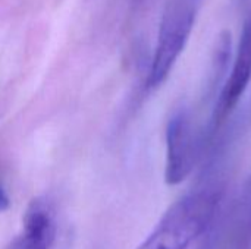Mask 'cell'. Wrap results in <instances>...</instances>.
<instances>
[{
	"label": "cell",
	"instance_id": "obj_1",
	"mask_svg": "<svg viewBox=\"0 0 251 249\" xmlns=\"http://www.w3.org/2000/svg\"><path fill=\"white\" fill-rule=\"evenodd\" d=\"M221 189L197 188L175 201L137 249H191L218 214Z\"/></svg>",
	"mask_w": 251,
	"mask_h": 249
},
{
	"label": "cell",
	"instance_id": "obj_2",
	"mask_svg": "<svg viewBox=\"0 0 251 249\" xmlns=\"http://www.w3.org/2000/svg\"><path fill=\"white\" fill-rule=\"evenodd\" d=\"M203 0H169L159 26L147 87L159 88L184 53Z\"/></svg>",
	"mask_w": 251,
	"mask_h": 249
},
{
	"label": "cell",
	"instance_id": "obj_3",
	"mask_svg": "<svg viewBox=\"0 0 251 249\" xmlns=\"http://www.w3.org/2000/svg\"><path fill=\"white\" fill-rule=\"evenodd\" d=\"M165 139V181L168 185L175 186L190 176L199 156L200 139L193 123V116L185 106L175 109L169 116Z\"/></svg>",
	"mask_w": 251,
	"mask_h": 249
},
{
	"label": "cell",
	"instance_id": "obj_4",
	"mask_svg": "<svg viewBox=\"0 0 251 249\" xmlns=\"http://www.w3.org/2000/svg\"><path fill=\"white\" fill-rule=\"evenodd\" d=\"M251 81V13L244 22L240 43L232 60L228 78L216 97L213 107V128H221L237 109L241 97L247 91Z\"/></svg>",
	"mask_w": 251,
	"mask_h": 249
},
{
	"label": "cell",
	"instance_id": "obj_5",
	"mask_svg": "<svg viewBox=\"0 0 251 249\" xmlns=\"http://www.w3.org/2000/svg\"><path fill=\"white\" fill-rule=\"evenodd\" d=\"M57 235L56 210L50 198H34L22 219L21 232L6 249H53Z\"/></svg>",
	"mask_w": 251,
	"mask_h": 249
},
{
	"label": "cell",
	"instance_id": "obj_6",
	"mask_svg": "<svg viewBox=\"0 0 251 249\" xmlns=\"http://www.w3.org/2000/svg\"><path fill=\"white\" fill-rule=\"evenodd\" d=\"M10 207V198L7 195V191L3 185V182L0 181V213L6 211Z\"/></svg>",
	"mask_w": 251,
	"mask_h": 249
}]
</instances>
